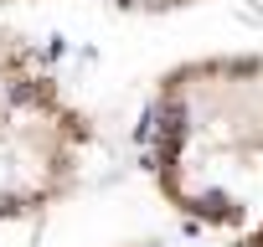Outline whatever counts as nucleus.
Here are the masks:
<instances>
[{
  "instance_id": "1",
  "label": "nucleus",
  "mask_w": 263,
  "mask_h": 247,
  "mask_svg": "<svg viewBox=\"0 0 263 247\" xmlns=\"http://www.w3.org/2000/svg\"><path fill=\"white\" fill-rule=\"evenodd\" d=\"M140 155L176 216L227 247H263V52H212L160 72Z\"/></svg>"
},
{
  "instance_id": "2",
  "label": "nucleus",
  "mask_w": 263,
  "mask_h": 247,
  "mask_svg": "<svg viewBox=\"0 0 263 247\" xmlns=\"http://www.w3.org/2000/svg\"><path fill=\"white\" fill-rule=\"evenodd\" d=\"M98 150L93 118L26 36L0 31V227L78 191Z\"/></svg>"
},
{
  "instance_id": "3",
  "label": "nucleus",
  "mask_w": 263,
  "mask_h": 247,
  "mask_svg": "<svg viewBox=\"0 0 263 247\" xmlns=\"http://www.w3.org/2000/svg\"><path fill=\"white\" fill-rule=\"evenodd\" d=\"M119 11H135V16H165V11H186V6H206V0H114Z\"/></svg>"
},
{
  "instance_id": "4",
  "label": "nucleus",
  "mask_w": 263,
  "mask_h": 247,
  "mask_svg": "<svg viewBox=\"0 0 263 247\" xmlns=\"http://www.w3.org/2000/svg\"><path fill=\"white\" fill-rule=\"evenodd\" d=\"M0 6H16V0H0Z\"/></svg>"
}]
</instances>
